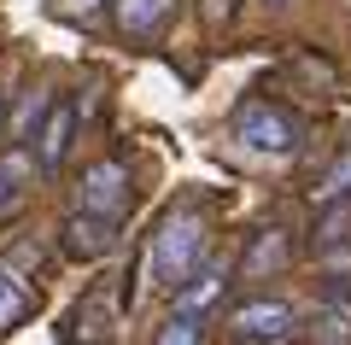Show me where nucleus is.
<instances>
[{
  "label": "nucleus",
  "instance_id": "obj_4",
  "mask_svg": "<svg viewBox=\"0 0 351 345\" xmlns=\"http://www.w3.org/2000/svg\"><path fill=\"white\" fill-rule=\"evenodd\" d=\"M228 333L252 340V345H276L293 333V305H281V298H246V305L228 310Z\"/></svg>",
  "mask_w": 351,
  "mask_h": 345
},
{
  "label": "nucleus",
  "instance_id": "obj_5",
  "mask_svg": "<svg viewBox=\"0 0 351 345\" xmlns=\"http://www.w3.org/2000/svg\"><path fill=\"white\" fill-rule=\"evenodd\" d=\"M76 123H82L76 99H53V106L41 111V123H36V164H41V170H59V164L71 158Z\"/></svg>",
  "mask_w": 351,
  "mask_h": 345
},
{
  "label": "nucleus",
  "instance_id": "obj_15",
  "mask_svg": "<svg viewBox=\"0 0 351 345\" xmlns=\"http://www.w3.org/2000/svg\"><path fill=\"white\" fill-rule=\"evenodd\" d=\"M94 6H106V0H59V12H64V18H88Z\"/></svg>",
  "mask_w": 351,
  "mask_h": 345
},
{
  "label": "nucleus",
  "instance_id": "obj_9",
  "mask_svg": "<svg viewBox=\"0 0 351 345\" xmlns=\"http://www.w3.org/2000/svg\"><path fill=\"white\" fill-rule=\"evenodd\" d=\"M316 333H322L328 345H351V293H328L322 305H316Z\"/></svg>",
  "mask_w": 351,
  "mask_h": 345
},
{
  "label": "nucleus",
  "instance_id": "obj_12",
  "mask_svg": "<svg viewBox=\"0 0 351 345\" xmlns=\"http://www.w3.org/2000/svg\"><path fill=\"white\" fill-rule=\"evenodd\" d=\"M199 340H205V316H182V310H170V322L158 328L152 345H199Z\"/></svg>",
  "mask_w": 351,
  "mask_h": 345
},
{
  "label": "nucleus",
  "instance_id": "obj_6",
  "mask_svg": "<svg viewBox=\"0 0 351 345\" xmlns=\"http://www.w3.org/2000/svg\"><path fill=\"white\" fill-rule=\"evenodd\" d=\"M223 293H228V263H217V258H205L199 270L188 275V281L176 287V310H182V316H211L217 305H223Z\"/></svg>",
  "mask_w": 351,
  "mask_h": 345
},
{
  "label": "nucleus",
  "instance_id": "obj_7",
  "mask_svg": "<svg viewBox=\"0 0 351 345\" xmlns=\"http://www.w3.org/2000/svg\"><path fill=\"white\" fill-rule=\"evenodd\" d=\"M64 252H71L76 263H94V258H106V252H117V222L88 217V211L64 217Z\"/></svg>",
  "mask_w": 351,
  "mask_h": 345
},
{
  "label": "nucleus",
  "instance_id": "obj_17",
  "mask_svg": "<svg viewBox=\"0 0 351 345\" xmlns=\"http://www.w3.org/2000/svg\"><path fill=\"white\" fill-rule=\"evenodd\" d=\"M246 345H252V340H246Z\"/></svg>",
  "mask_w": 351,
  "mask_h": 345
},
{
  "label": "nucleus",
  "instance_id": "obj_3",
  "mask_svg": "<svg viewBox=\"0 0 351 345\" xmlns=\"http://www.w3.org/2000/svg\"><path fill=\"white\" fill-rule=\"evenodd\" d=\"M129 164L123 158H100L82 170V187H76V211H88V217H106V222H123L129 211Z\"/></svg>",
  "mask_w": 351,
  "mask_h": 345
},
{
  "label": "nucleus",
  "instance_id": "obj_8",
  "mask_svg": "<svg viewBox=\"0 0 351 345\" xmlns=\"http://www.w3.org/2000/svg\"><path fill=\"white\" fill-rule=\"evenodd\" d=\"M176 12V0H112V18L129 41H147L164 29V18Z\"/></svg>",
  "mask_w": 351,
  "mask_h": 345
},
{
  "label": "nucleus",
  "instance_id": "obj_1",
  "mask_svg": "<svg viewBox=\"0 0 351 345\" xmlns=\"http://www.w3.org/2000/svg\"><path fill=\"white\" fill-rule=\"evenodd\" d=\"M199 263H205V217L199 211H170V217L158 222L152 246H147V275L164 293H176Z\"/></svg>",
  "mask_w": 351,
  "mask_h": 345
},
{
  "label": "nucleus",
  "instance_id": "obj_10",
  "mask_svg": "<svg viewBox=\"0 0 351 345\" xmlns=\"http://www.w3.org/2000/svg\"><path fill=\"white\" fill-rule=\"evenodd\" d=\"M281 263H287V240H281L276 228H263V235L252 240V252H246V263H240V270H246L252 281H258L263 270H281Z\"/></svg>",
  "mask_w": 351,
  "mask_h": 345
},
{
  "label": "nucleus",
  "instance_id": "obj_14",
  "mask_svg": "<svg viewBox=\"0 0 351 345\" xmlns=\"http://www.w3.org/2000/svg\"><path fill=\"white\" fill-rule=\"evenodd\" d=\"M346 193H351V152H346V164H334V170H328V182L316 187V199H322V205H328V199H346Z\"/></svg>",
  "mask_w": 351,
  "mask_h": 345
},
{
  "label": "nucleus",
  "instance_id": "obj_11",
  "mask_svg": "<svg viewBox=\"0 0 351 345\" xmlns=\"http://www.w3.org/2000/svg\"><path fill=\"white\" fill-rule=\"evenodd\" d=\"M24 176H29V164H24V158H0V222H6L18 205H24V193H29Z\"/></svg>",
  "mask_w": 351,
  "mask_h": 345
},
{
  "label": "nucleus",
  "instance_id": "obj_2",
  "mask_svg": "<svg viewBox=\"0 0 351 345\" xmlns=\"http://www.w3.org/2000/svg\"><path fill=\"white\" fill-rule=\"evenodd\" d=\"M234 141L258 158H287V152H299V123L269 99H246L234 111Z\"/></svg>",
  "mask_w": 351,
  "mask_h": 345
},
{
  "label": "nucleus",
  "instance_id": "obj_13",
  "mask_svg": "<svg viewBox=\"0 0 351 345\" xmlns=\"http://www.w3.org/2000/svg\"><path fill=\"white\" fill-rule=\"evenodd\" d=\"M24 316H29V293H24L6 270H0V328H18Z\"/></svg>",
  "mask_w": 351,
  "mask_h": 345
},
{
  "label": "nucleus",
  "instance_id": "obj_16",
  "mask_svg": "<svg viewBox=\"0 0 351 345\" xmlns=\"http://www.w3.org/2000/svg\"><path fill=\"white\" fill-rule=\"evenodd\" d=\"M263 6H287V0H263Z\"/></svg>",
  "mask_w": 351,
  "mask_h": 345
}]
</instances>
